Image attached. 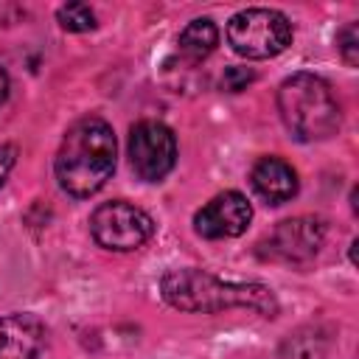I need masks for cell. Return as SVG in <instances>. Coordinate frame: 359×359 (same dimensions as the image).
I'll use <instances>...</instances> for the list:
<instances>
[{"label": "cell", "mask_w": 359, "mask_h": 359, "mask_svg": "<svg viewBox=\"0 0 359 359\" xmlns=\"http://www.w3.org/2000/svg\"><path fill=\"white\" fill-rule=\"evenodd\" d=\"M163 297L180 311L213 314L222 309H252L264 317H275L278 300L261 283H224L202 269H171L163 278Z\"/></svg>", "instance_id": "cell-2"}, {"label": "cell", "mask_w": 359, "mask_h": 359, "mask_svg": "<svg viewBox=\"0 0 359 359\" xmlns=\"http://www.w3.org/2000/svg\"><path fill=\"white\" fill-rule=\"evenodd\" d=\"M115 135L101 118L73 123L56 154V180L70 196H93L115 171Z\"/></svg>", "instance_id": "cell-1"}, {"label": "cell", "mask_w": 359, "mask_h": 359, "mask_svg": "<svg viewBox=\"0 0 359 359\" xmlns=\"http://www.w3.org/2000/svg\"><path fill=\"white\" fill-rule=\"evenodd\" d=\"M90 233L101 247L129 252V250L143 247L151 238L154 222L146 210L115 199V202L95 208V213L90 216Z\"/></svg>", "instance_id": "cell-5"}, {"label": "cell", "mask_w": 359, "mask_h": 359, "mask_svg": "<svg viewBox=\"0 0 359 359\" xmlns=\"http://www.w3.org/2000/svg\"><path fill=\"white\" fill-rule=\"evenodd\" d=\"M250 81H252V70H247V67H227L224 76H222V87L230 90V93L244 90Z\"/></svg>", "instance_id": "cell-14"}, {"label": "cell", "mask_w": 359, "mask_h": 359, "mask_svg": "<svg viewBox=\"0 0 359 359\" xmlns=\"http://www.w3.org/2000/svg\"><path fill=\"white\" fill-rule=\"evenodd\" d=\"M227 42L238 56L269 59L292 42V22L275 8H247L230 17Z\"/></svg>", "instance_id": "cell-4"}, {"label": "cell", "mask_w": 359, "mask_h": 359, "mask_svg": "<svg viewBox=\"0 0 359 359\" xmlns=\"http://www.w3.org/2000/svg\"><path fill=\"white\" fill-rule=\"evenodd\" d=\"M252 188L269 205H283L297 194V174L280 157H261L250 171Z\"/></svg>", "instance_id": "cell-10"}, {"label": "cell", "mask_w": 359, "mask_h": 359, "mask_svg": "<svg viewBox=\"0 0 359 359\" xmlns=\"http://www.w3.org/2000/svg\"><path fill=\"white\" fill-rule=\"evenodd\" d=\"M252 219L250 202L238 191H224L213 196L202 210L194 216V227L202 238H236L247 230Z\"/></svg>", "instance_id": "cell-8"}, {"label": "cell", "mask_w": 359, "mask_h": 359, "mask_svg": "<svg viewBox=\"0 0 359 359\" xmlns=\"http://www.w3.org/2000/svg\"><path fill=\"white\" fill-rule=\"evenodd\" d=\"M6 95H8V76H6V70L0 67V104L6 101Z\"/></svg>", "instance_id": "cell-16"}, {"label": "cell", "mask_w": 359, "mask_h": 359, "mask_svg": "<svg viewBox=\"0 0 359 359\" xmlns=\"http://www.w3.org/2000/svg\"><path fill=\"white\" fill-rule=\"evenodd\" d=\"M14 163H17V146L3 143V146H0V185L6 182L8 171L14 168Z\"/></svg>", "instance_id": "cell-15"}, {"label": "cell", "mask_w": 359, "mask_h": 359, "mask_svg": "<svg viewBox=\"0 0 359 359\" xmlns=\"http://www.w3.org/2000/svg\"><path fill=\"white\" fill-rule=\"evenodd\" d=\"M45 342V325L34 314L0 317V359H34Z\"/></svg>", "instance_id": "cell-9"}, {"label": "cell", "mask_w": 359, "mask_h": 359, "mask_svg": "<svg viewBox=\"0 0 359 359\" xmlns=\"http://www.w3.org/2000/svg\"><path fill=\"white\" fill-rule=\"evenodd\" d=\"M56 17H59V22H62L65 31H90V28H95V14L84 3H67V6H62L56 11Z\"/></svg>", "instance_id": "cell-12"}, {"label": "cell", "mask_w": 359, "mask_h": 359, "mask_svg": "<svg viewBox=\"0 0 359 359\" xmlns=\"http://www.w3.org/2000/svg\"><path fill=\"white\" fill-rule=\"evenodd\" d=\"M323 238H325L323 222L309 219V216H297V219L280 222L261 247H264V255L269 261L303 264V261H311L320 252Z\"/></svg>", "instance_id": "cell-7"}, {"label": "cell", "mask_w": 359, "mask_h": 359, "mask_svg": "<svg viewBox=\"0 0 359 359\" xmlns=\"http://www.w3.org/2000/svg\"><path fill=\"white\" fill-rule=\"evenodd\" d=\"M216 42H219L216 25H213L210 20H194V22H188V25L182 28L177 45H180V53H182L188 62H202L205 56L213 53Z\"/></svg>", "instance_id": "cell-11"}, {"label": "cell", "mask_w": 359, "mask_h": 359, "mask_svg": "<svg viewBox=\"0 0 359 359\" xmlns=\"http://www.w3.org/2000/svg\"><path fill=\"white\" fill-rule=\"evenodd\" d=\"M177 160L174 132L160 121H140L129 135V163L146 182L163 180Z\"/></svg>", "instance_id": "cell-6"}, {"label": "cell", "mask_w": 359, "mask_h": 359, "mask_svg": "<svg viewBox=\"0 0 359 359\" xmlns=\"http://www.w3.org/2000/svg\"><path fill=\"white\" fill-rule=\"evenodd\" d=\"M337 45H339L342 59H345L351 67H356V62H359V28H356V22H351V25H345V28L339 31Z\"/></svg>", "instance_id": "cell-13"}, {"label": "cell", "mask_w": 359, "mask_h": 359, "mask_svg": "<svg viewBox=\"0 0 359 359\" xmlns=\"http://www.w3.org/2000/svg\"><path fill=\"white\" fill-rule=\"evenodd\" d=\"M278 109L297 140H323L339 129V101L314 73L289 76L278 90Z\"/></svg>", "instance_id": "cell-3"}]
</instances>
